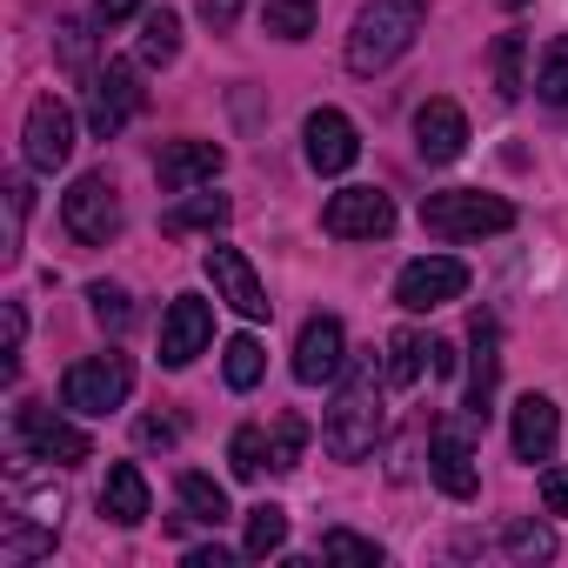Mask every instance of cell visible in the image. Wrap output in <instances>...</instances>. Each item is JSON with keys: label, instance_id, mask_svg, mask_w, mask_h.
I'll return each mask as SVG.
<instances>
[{"label": "cell", "instance_id": "cell-2", "mask_svg": "<svg viewBox=\"0 0 568 568\" xmlns=\"http://www.w3.org/2000/svg\"><path fill=\"white\" fill-rule=\"evenodd\" d=\"M382 368L375 362H355V375L342 382V395H335V408H328V422H322V442H328V455L335 462H362V455H375V442H382Z\"/></svg>", "mask_w": 568, "mask_h": 568}, {"label": "cell", "instance_id": "cell-9", "mask_svg": "<svg viewBox=\"0 0 568 568\" xmlns=\"http://www.w3.org/2000/svg\"><path fill=\"white\" fill-rule=\"evenodd\" d=\"M201 267H207V281H214V302H227L241 322H267V315H274L261 274H254V261H247L241 247H207Z\"/></svg>", "mask_w": 568, "mask_h": 568}, {"label": "cell", "instance_id": "cell-44", "mask_svg": "<svg viewBox=\"0 0 568 568\" xmlns=\"http://www.w3.org/2000/svg\"><path fill=\"white\" fill-rule=\"evenodd\" d=\"M501 8H521V0H501Z\"/></svg>", "mask_w": 568, "mask_h": 568}, {"label": "cell", "instance_id": "cell-19", "mask_svg": "<svg viewBox=\"0 0 568 568\" xmlns=\"http://www.w3.org/2000/svg\"><path fill=\"white\" fill-rule=\"evenodd\" d=\"M428 475H435V488H442V495H455V501H468V495L481 488L475 448H468L455 428H435V442H428Z\"/></svg>", "mask_w": 568, "mask_h": 568}, {"label": "cell", "instance_id": "cell-35", "mask_svg": "<svg viewBox=\"0 0 568 568\" xmlns=\"http://www.w3.org/2000/svg\"><path fill=\"white\" fill-rule=\"evenodd\" d=\"M322 561H362V568H382V541L355 535V528H328L322 535Z\"/></svg>", "mask_w": 568, "mask_h": 568}, {"label": "cell", "instance_id": "cell-39", "mask_svg": "<svg viewBox=\"0 0 568 568\" xmlns=\"http://www.w3.org/2000/svg\"><path fill=\"white\" fill-rule=\"evenodd\" d=\"M148 8H141V0H94V21L101 28H114V21H141Z\"/></svg>", "mask_w": 568, "mask_h": 568}, {"label": "cell", "instance_id": "cell-31", "mask_svg": "<svg viewBox=\"0 0 568 568\" xmlns=\"http://www.w3.org/2000/svg\"><path fill=\"white\" fill-rule=\"evenodd\" d=\"M535 94H541L548 108H568V34H555V41L541 48V68H535Z\"/></svg>", "mask_w": 568, "mask_h": 568}, {"label": "cell", "instance_id": "cell-22", "mask_svg": "<svg viewBox=\"0 0 568 568\" xmlns=\"http://www.w3.org/2000/svg\"><path fill=\"white\" fill-rule=\"evenodd\" d=\"M54 535H61V521H48V515H8V528H0V561L8 568L41 561V555H54Z\"/></svg>", "mask_w": 568, "mask_h": 568}, {"label": "cell", "instance_id": "cell-6", "mask_svg": "<svg viewBox=\"0 0 568 568\" xmlns=\"http://www.w3.org/2000/svg\"><path fill=\"white\" fill-rule=\"evenodd\" d=\"M128 388H134L128 355H88V362H74V368L61 375V402H68L74 415H114V408L128 402Z\"/></svg>", "mask_w": 568, "mask_h": 568}, {"label": "cell", "instance_id": "cell-24", "mask_svg": "<svg viewBox=\"0 0 568 568\" xmlns=\"http://www.w3.org/2000/svg\"><path fill=\"white\" fill-rule=\"evenodd\" d=\"M134 54H141V68H168L181 54V14L174 8H148L141 34H134Z\"/></svg>", "mask_w": 568, "mask_h": 568}, {"label": "cell", "instance_id": "cell-5", "mask_svg": "<svg viewBox=\"0 0 568 568\" xmlns=\"http://www.w3.org/2000/svg\"><path fill=\"white\" fill-rule=\"evenodd\" d=\"M141 108H148V88H141L134 61H108V68L88 74V128H94L101 141H114Z\"/></svg>", "mask_w": 568, "mask_h": 568}, {"label": "cell", "instance_id": "cell-12", "mask_svg": "<svg viewBox=\"0 0 568 568\" xmlns=\"http://www.w3.org/2000/svg\"><path fill=\"white\" fill-rule=\"evenodd\" d=\"M21 141H28V168H34V174H54V168H68V161H74V114H68V101L41 94V101L28 108V128H21Z\"/></svg>", "mask_w": 568, "mask_h": 568}, {"label": "cell", "instance_id": "cell-3", "mask_svg": "<svg viewBox=\"0 0 568 568\" xmlns=\"http://www.w3.org/2000/svg\"><path fill=\"white\" fill-rule=\"evenodd\" d=\"M422 227L435 241H481V234H508L515 227V201L481 194V187H448L422 201Z\"/></svg>", "mask_w": 568, "mask_h": 568}, {"label": "cell", "instance_id": "cell-27", "mask_svg": "<svg viewBox=\"0 0 568 568\" xmlns=\"http://www.w3.org/2000/svg\"><path fill=\"white\" fill-rule=\"evenodd\" d=\"M315 0H267V8H261V28L274 34V41H308L315 34Z\"/></svg>", "mask_w": 568, "mask_h": 568}, {"label": "cell", "instance_id": "cell-18", "mask_svg": "<svg viewBox=\"0 0 568 568\" xmlns=\"http://www.w3.org/2000/svg\"><path fill=\"white\" fill-rule=\"evenodd\" d=\"M508 442H515V462H555V442H561V415L548 395H521L515 415H508Z\"/></svg>", "mask_w": 568, "mask_h": 568}, {"label": "cell", "instance_id": "cell-40", "mask_svg": "<svg viewBox=\"0 0 568 568\" xmlns=\"http://www.w3.org/2000/svg\"><path fill=\"white\" fill-rule=\"evenodd\" d=\"M21 342H28V315H21V302H8V375L21 368Z\"/></svg>", "mask_w": 568, "mask_h": 568}, {"label": "cell", "instance_id": "cell-16", "mask_svg": "<svg viewBox=\"0 0 568 568\" xmlns=\"http://www.w3.org/2000/svg\"><path fill=\"white\" fill-rule=\"evenodd\" d=\"M227 168V148L221 141H168L161 148V161H154V181L168 187V194H194V187H207L214 174Z\"/></svg>", "mask_w": 568, "mask_h": 568}, {"label": "cell", "instance_id": "cell-14", "mask_svg": "<svg viewBox=\"0 0 568 568\" xmlns=\"http://www.w3.org/2000/svg\"><path fill=\"white\" fill-rule=\"evenodd\" d=\"M415 154L435 161V168H448V161L468 154V114H462L448 94H435V101L415 108Z\"/></svg>", "mask_w": 568, "mask_h": 568}, {"label": "cell", "instance_id": "cell-11", "mask_svg": "<svg viewBox=\"0 0 568 568\" xmlns=\"http://www.w3.org/2000/svg\"><path fill=\"white\" fill-rule=\"evenodd\" d=\"M342 368H348V328L335 315H308L295 335V382L322 388V382H342Z\"/></svg>", "mask_w": 568, "mask_h": 568}, {"label": "cell", "instance_id": "cell-25", "mask_svg": "<svg viewBox=\"0 0 568 568\" xmlns=\"http://www.w3.org/2000/svg\"><path fill=\"white\" fill-rule=\"evenodd\" d=\"M288 548V508H274V501H254L247 508V535H241V555L247 561H267Z\"/></svg>", "mask_w": 568, "mask_h": 568}, {"label": "cell", "instance_id": "cell-8", "mask_svg": "<svg viewBox=\"0 0 568 568\" xmlns=\"http://www.w3.org/2000/svg\"><path fill=\"white\" fill-rule=\"evenodd\" d=\"M462 295H468V261H455V254H422V261H408V267L395 274V302H402L408 315L448 308V302H462Z\"/></svg>", "mask_w": 568, "mask_h": 568}, {"label": "cell", "instance_id": "cell-17", "mask_svg": "<svg viewBox=\"0 0 568 568\" xmlns=\"http://www.w3.org/2000/svg\"><path fill=\"white\" fill-rule=\"evenodd\" d=\"M468 348H475V355H468V402H462V408H468L475 422H488V415H495V382H501V335H495V315H488V308L468 322Z\"/></svg>", "mask_w": 568, "mask_h": 568}, {"label": "cell", "instance_id": "cell-42", "mask_svg": "<svg viewBox=\"0 0 568 568\" xmlns=\"http://www.w3.org/2000/svg\"><path fill=\"white\" fill-rule=\"evenodd\" d=\"M227 561H234V555H227L221 541H214V548H187V568H227Z\"/></svg>", "mask_w": 568, "mask_h": 568}, {"label": "cell", "instance_id": "cell-23", "mask_svg": "<svg viewBox=\"0 0 568 568\" xmlns=\"http://www.w3.org/2000/svg\"><path fill=\"white\" fill-rule=\"evenodd\" d=\"M174 495H181L187 521H201V528H221V521H227V488H221L214 475H201V468H181V475H174Z\"/></svg>", "mask_w": 568, "mask_h": 568}, {"label": "cell", "instance_id": "cell-30", "mask_svg": "<svg viewBox=\"0 0 568 568\" xmlns=\"http://www.w3.org/2000/svg\"><path fill=\"white\" fill-rule=\"evenodd\" d=\"M501 555H508V561H555V528H541V521H508V528H501Z\"/></svg>", "mask_w": 568, "mask_h": 568}, {"label": "cell", "instance_id": "cell-43", "mask_svg": "<svg viewBox=\"0 0 568 568\" xmlns=\"http://www.w3.org/2000/svg\"><path fill=\"white\" fill-rule=\"evenodd\" d=\"M428 355H435V375H455V362H462V355H455V342H435Z\"/></svg>", "mask_w": 568, "mask_h": 568}, {"label": "cell", "instance_id": "cell-21", "mask_svg": "<svg viewBox=\"0 0 568 568\" xmlns=\"http://www.w3.org/2000/svg\"><path fill=\"white\" fill-rule=\"evenodd\" d=\"M227 221H234V201H227V194H187V201H174V207L161 214V234L187 241V234H214V227H227Z\"/></svg>", "mask_w": 568, "mask_h": 568}, {"label": "cell", "instance_id": "cell-32", "mask_svg": "<svg viewBox=\"0 0 568 568\" xmlns=\"http://www.w3.org/2000/svg\"><path fill=\"white\" fill-rule=\"evenodd\" d=\"M521 61H528V41L521 34H495V94L515 101L528 81H521Z\"/></svg>", "mask_w": 568, "mask_h": 568}, {"label": "cell", "instance_id": "cell-4", "mask_svg": "<svg viewBox=\"0 0 568 568\" xmlns=\"http://www.w3.org/2000/svg\"><path fill=\"white\" fill-rule=\"evenodd\" d=\"M61 221H68V234H74L81 247H108V241L121 234V187H114V174H108V168L81 174V181L61 194Z\"/></svg>", "mask_w": 568, "mask_h": 568}, {"label": "cell", "instance_id": "cell-34", "mask_svg": "<svg viewBox=\"0 0 568 568\" xmlns=\"http://www.w3.org/2000/svg\"><path fill=\"white\" fill-rule=\"evenodd\" d=\"M88 308H94V322H101L108 335H128V322H134V302H128V288H114V281H94V288H88Z\"/></svg>", "mask_w": 568, "mask_h": 568}, {"label": "cell", "instance_id": "cell-10", "mask_svg": "<svg viewBox=\"0 0 568 568\" xmlns=\"http://www.w3.org/2000/svg\"><path fill=\"white\" fill-rule=\"evenodd\" d=\"M322 227L335 241H388L395 234V201L382 187H342V194H328Z\"/></svg>", "mask_w": 568, "mask_h": 568}, {"label": "cell", "instance_id": "cell-38", "mask_svg": "<svg viewBox=\"0 0 568 568\" xmlns=\"http://www.w3.org/2000/svg\"><path fill=\"white\" fill-rule=\"evenodd\" d=\"M541 501L548 515H568V468H541Z\"/></svg>", "mask_w": 568, "mask_h": 568}, {"label": "cell", "instance_id": "cell-28", "mask_svg": "<svg viewBox=\"0 0 568 568\" xmlns=\"http://www.w3.org/2000/svg\"><path fill=\"white\" fill-rule=\"evenodd\" d=\"M422 355H428L422 335H415V328H395V335H388V362H382L388 388H415V382H422Z\"/></svg>", "mask_w": 568, "mask_h": 568}, {"label": "cell", "instance_id": "cell-15", "mask_svg": "<svg viewBox=\"0 0 568 568\" xmlns=\"http://www.w3.org/2000/svg\"><path fill=\"white\" fill-rule=\"evenodd\" d=\"M302 141H308V168L315 174H348L362 161V134H355V121L342 108H315L308 128H302Z\"/></svg>", "mask_w": 568, "mask_h": 568}, {"label": "cell", "instance_id": "cell-20", "mask_svg": "<svg viewBox=\"0 0 568 568\" xmlns=\"http://www.w3.org/2000/svg\"><path fill=\"white\" fill-rule=\"evenodd\" d=\"M101 515H108L114 528H141V521L154 515L148 475H141L134 462H114V468H108V481H101Z\"/></svg>", "mask_w": 568, "mask_h": 568}, {"label": "cell", "instance_id": "cell-36", "mask_svg": "<svg viewBox=\"0 0 568 568\" xmlns=\"http://www.w3.org/2000/svg\"><path fill=\"white\" fill-rule=\"evenodd\" d=\"M61 68L68 74H94V28L88 21H61Z\"/></svg>", "mask_w": 568, "mask_h": 568}, {"label": "cell", "instance_id": "cell-41", "mask_svg": "<svg viewBox=\"0 0 568 568\" xmlns=\"http://www.w3.org/2000/svg\"><path fill=\"white\" fill-rule=\"evenodd\" d=\"M201 21H207L214 34H227V28L241 21V0H201Z\"/></svg>", "mask_w": 568, "mask_h": 568}, {"label": "cell", "instance_id": "cell-29", "mask_svg": "<svg viewBox=\"0 0 568 568\" xmlns=\"http://www.w3.org/2000/svg\"><path fill=\"white\" fill-rule=\"evenodd\" d=\"M261 368H267V355H261V342H254V335H234V342L221 348V375H227V388H234V395H247V388L261 382Z\"/></svg>", "mask_w": 568, "mask_h": 568}, {"label": "cell", "instance_id": "cell-33", "mask_svg": "<svg viewBox=\"0 0 568 568\" xmlns=\"http://www.w3.org/2000/svg\"><path fill=\"white\" fill-rule=\"evenodd\" d=\"M227 468H234V481H254L261 468H267V428H234V442H227Z\"/></svg>", "mask_w": 568, "mask_h": 568}, {"label": "cell", "instance_id": "cell-37", "mask_svg": "<svg viewBox=\"0 0 568 568\" xmlns=\"http://www.w3.org/2000/svg\"><path fill=\"white\" fill-rule=\"evenodd\" d=\"M134 435H141V448H174V442H181V428H174V422H161V415H141V428H134Z\"/></svg>", "mask_w": 568, "mask_h": 568}, {"label": "cell", "instance_id": "cell-1", "mask_svg": "<svg viewBox=\"0 0 568 568\" xmlns=\"http://www.w3.org/2000/svg\"><path fill=\"white\" fill-rule=\"evenodd\" d=\"M422 21H428V0H368V8L355 14V28H348V54H342L348 74H362V81L388 74L415 48Z\"/></svg>", "mask_w": 568, "mask_h": 568}, {"label": "cell", "instance_id": "cell-7", "mask_svg": "<svg viewBox=\"0 0 568 568\" xmlns=\"http://www.w3.org/2000/svg\"><path fill=\"white\" fill-rule=\"evenodd\" d=\"M14 442H21L34 462H61V468L94 462V435L74 428V422H61V415H48L41 402H21V408H14Z\"/></svg>", "mask_w": 568, "mask_h": 568}, {"label": "cell", "instance_id": "cell-13", "mask_svg": "<svg viewBox=\"0 0 568 568\" xmlns=\"http://www.w3.org/2000/svg\"><path fill=\"white\" fill-rule=\"evenodd\" d=\"M214 342V308L201 295H174L161 315V368H187Z\"/></svg>", "mask_w": 568, "mask_h": 568}, {"label": "cell", "instance_id": "cell-26", "mask_svg": "<svg viewBox=\"0 0 568 568\" xmlns=\"http://www.w3.org/2000/svg\"><path fill=\"white\" fill-rule=\"evenodd\" d=\"M302 448H308V422L302 415H274V428H267V468L274 475H295Z\"/></svg>", "mask_w": 568, "mask_h": 568}]
</instances>
